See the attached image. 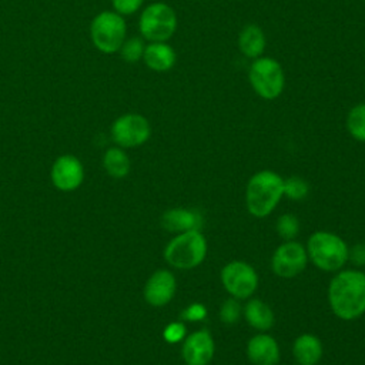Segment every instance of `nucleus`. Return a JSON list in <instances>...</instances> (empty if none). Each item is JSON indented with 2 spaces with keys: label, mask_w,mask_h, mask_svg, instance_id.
Wrapping results in <instances>:
<instances>
[{
  "label": "nucleus",
  "mask_w": 365,
  "mask_h": 365,
  "mask_svg": "<svg viewBox=\"0 0 365 365\" xmlns=\"http://www.w3.org/2000/svg\"><path fill=\"white\" fill-rule=\"evenodd\" d=\"M328 302L342 321L361 318L365 314V272L359 268L336 271L328 285Z\"/></svg>",
  "instance_id": "nucleus-1"
},
{
  "label": "nucleus",
  "mask_w": 365,
  "mask_h": 365,
  "mask_svg": "<svg viewBox=\"0 0 365 365\" xmlns=\"http://www.w3.org/2000/svg\"><path fill=\"white\" fill-rule=\"evenodd\" d=\"M284 197V178L272 170L252 174L245 185V207L255 218L268 217Z\"/></svg>",
  "instance_id": "nucleus-2"
},
{
  "label": "nucleus",
  "mask_w": 365,
  "mask_h": 365,
  "mask_svg": "<svg viewBox=\"0 0 365 365\" xmlns=\"http://www.w3.org/2000/svg\"><path fill=\"white\" fill-rule=\"evenodd\" d=\"M305 250L308 261L324 272H336L348 262V244L342 237L331 231L312 232L307 240Z\"/></svg>",
  "instance_id": "nucleus-3"
},
{
  "label": "nucleus",
  "mask_w": 365,
  "mask_h": 365,
  "mask_svg": "<svg viewBox=\"0 0 365 365\" xmlns=\"http://www.w3.org/2000/svg\"><path fill=\"white\" fill-rule=\"evenodd\" d=\"M208 244L201 230H190L175 234L164 248L165 262L181 271L194 269L207 257Z\"/></svg>",
  "instance_id": "nucleus-4"
},
{
  "label": "nucleus",
  "mask_w": 365,
  "mask_h": 365,
  "mask_svg": "<svg viewBox=\"0 0 365 365\" xmlns=\"http://www.w3.org/2000/svg\"><path fill=\"white\" fill-rule=\"evenodd\" d=\"M125 36V20L114 10H103L97 13L90 23V40L100 53H117L127 38Z\"/></svg>",
  "instance_id": "nucleus-5"
},
{
  "label": "nucleus",
  "mask_w": 365,
  "mask_h": 365,
  "mask_svg": "<svg viewBox=\"0 0 365 365\" xmlns=\"http://www.w3.org/2000/svg\"><path fill=\"white\" fill-rule=\"evenodd\" d=\"M138 30L148 41H167L177 30V14L165 3H151L140 14Z\"/></svg>",
  "instance_id": "nucleus-6"
},
{
  "label": "nucleus",
  "mask_w": 365,
  "mask_h": 365,
  "mask_svg": "<svg viewBox=\"0 0 365 365\" xmlns=\"http://www.w3.org/2000/svg\"><path fill=\"white\" fill-rule=\"evenodd\" d=\"M220 279L227 294L238 301L251 298L259 284L255 268L241 259L227 262L220 272Z\"/></svg>",
  "instance_id": "nucleus-7"
},
{
  "label": "nucleus",
  "mask_w": 365,
  "mask_h": 365,
  "mask_svg": "<svg viewBox=\"0 0 365 365\" xmlns=\"http://www.w3.org/2000/svg\"><path fill=\"white\" fill-rule=\"evenodd\" d=\"M250 83L254 91L265 98H277L285 84V77L281 64L271 57H259L250 67Z\"/></svg>",
  "instance_id": "nucleus-8"
},
{
  "label": "nucleus",
  "mask_w": 365,
  "mask_h": 365,
  "mask_svg": "<svg viewBox=\"0 0 365 365\" xmlns=\"http://www.w3.org/2000/svg\"><path fill=\"white\" fill-rule=\"evenodd\" d=\"M110 134L118 147L134 148L147 143L151 135V125L144 115L127 113L113 121Z\"/></svg>",
  "instance_id": "nucleus-9"
},
{
  "label": "nucleus",
  "mask_w": 365,
  "mask_h": 365,
  "mask_svg": "<svg viewBox=\"0 0 365 365\" xmlns=\"http://www.w3.org/2000/svg\"><path fill=\"white\" fill-rule=\"evenodd\" d=\"M308 264V254L305 245L295 240L284 241L279 244L271 257L272 272L284 279L299 275Z\"/></svg>",
  "instance_id": "nucleus-10"
},
{
  "label": "nucleus",
  "mask_w": 365,
  "mask_h": 365,
  "mask_svg": "<svg viewBox=\"0 0 365 365\" xmlns=\"http://www.w3.org/2000/svg\"><path fill=\"white\" fill-rule=\"evenodd\" d=\"M215 354V342L208 329H197L182 341L181 356L185 365H208Z\"/></svg>",
  "instance_id": "nucleus-11"
},
{
  "label": "nucleus",
  "mask_w": 365,
  "mask_h": 365,
  "mask_svg": "<svg viewBox=\"0 0 365 365\" xmlns=\"http://www.w3.org/2000/svg\"><path fill=\"white\" fill-rule=\"evenodd\" d=\"M51 182L60 191H74L84 180L81 161L73 154H63L51 165Z\"/></svg>",
  "instance_id": "nucleus-12"
},
{
  "label": "nucleus",
  "mask_w": 365,
  "mask_h": 365,
  "mask_svg": "<svg viewBox=\"0 0 365 365\" xmlns=\"http://www.w3.org/2000/svg\"><path fill=\"white\" fill-rule=\"evenodd\" d=\"M177 292V279L170 269L154 271L144 285V299L148 305L160 308L171 302Z\"/></svg>",
  "instance_id": "nucleus-13"
},
{
  "label": "nucleus",
  "mask_w": 365,
  "mask_h": 365,
  "mask_svg": "<svg viewBox=\"0 0 365 365\" xmlns=\"http://www.w3.org/2000/svg\"><path fill=\"white\" fill-rule=\"evenodd\" d=\"M245 351L247 358L252 365H278L281 358L278 341L267 332H259L251 336Z\"/></svg>",
  "instance_id": "nucleus-14"
},
{
  "label": "nucleus",
  "mask_w": 365,
  "mask_h": 365,
  "mask_svg": "<svg viewBox=\"0 0 365 365\" xmlns=\"http://www.w3.org/2000/svg\"><path fill=\"white\" fill-rule=\"evenodd\" d=\"M161 225L170 232H185L190 230H200L202 225V215L197 210L174 207L161 215Z\"/></svg>",
  "instance_id": "nucleus-15"
},
{
  "label": "nucleus",
  "mask_w": 365,
  "mask_h": 365,
  "mask_svg": "<svg viewBox=\"0 0 365 365\" xmlns=\"http://www.w3.org/2000/svg\"><path fill=\"white\" fill-rule=\"evenodd\" d=\"M324 355L322 341L309 332L301 334L292 344V356L298 365H317Z\"/></svg>",
  "instance_id": "nucleus-16"
},
{
  "label": "nucleus",
  "mask_w": 365,
  "mask_h": 365,
  "mask_svg": "<svg viewBox=\"0 0 365 365\" xmlns=\"http://www.w3.org/2000/svg\"><path fill=\"white\" fill-rule=\"evenodd\" d=\"M242 315L248 325L258 332H267L274 327L275 315L272 308L259 298H248L242 307Z\"/></svg>",
  "instance_id": "nucleus-17"
},
{
  "label": "nucleus",
  "mask_w": 365,
  "mask_h": 365,
  "mask_svg": "<svg viewBox=\"0 0 365 365\" xmlns=\"http://www.w3.org/2000/svg\"><path fill=\"white\" fill-rule=\"evenodd\" d=\"M143 61L153 71H168L177 61V54L165 41H150L145 44Z\"/></svg>",
  "instance_id": "nucleus-18"
},
{
  "label": "nucleus",
  "mask_w": 365,
  "mask_h": 365,
  "mask_svg": "<svg viewBox=\"0 0 365 365\" xmlns=\"http://www.w3.org/2000/svg\"><path fill=\"white\" fill-rule=\"evenodd\" d=\"M238 47L245 57H259L265 50L264 31L255 24L245 26L238 36Z\"/></svg>",
  "instance_id": "nucleus-19"
},
{
  "label": "nucleus",
  "mask_w": 365,
  "mask_h": 365,
  "mask_svg": "<svg viewBox=\"0 0 365 365\" xmlns=\"http://www.w3.org/2000/svg\"><path fill=\"white\" fill-rule=\"evenodd\" d=\"M103 167L113 178H124L130 173L131 161L124 148L115 145L106 150L103 155Z\"/></svg>",
  "instance_id": "nucleus-20"
},
{
  "label": "nucleus",
  "mask_w": 365,
  "mask_h": 365,
  "mask_svg": "<svg viewBox=\"0 0 365 365\" xmlns=\"http://www.w3.org/2000/svg\"><path fill=\"white\" fill-rule=\"evenodd\" d=\"M348 133L361 143H365V104L354 106L346 115Z\"/></svg>",
  "instance_id": "nucleus-21"
},
{
  "label": "nucleus",
  "mask_w": 365,
  "mask_h": 365,
  "mask_svg": "<svg viewBox=\"0 0 365 365\" xmlns=\"http://www.w3.org/2000/svg\"><path fill=\"white\" fill-rule=\"evenodd\" d=\"M275 230H277V234L284 241H289V240H295L298 237V234L301 231V224H299V220L294 214L285 212L278 217Z\"/></svg>",
  "instance_id": "nucleus-22"
},
{
  "label": "nucleus",
  "mask_w": 365,
  "mask_h": 365,
  "mask_svg": "<svg viewBox=\"0 0 365 365\" xmlns=\"http://www.w3.org/2000/svg\"><path fill=\"white\" fill-rule=\"evenodd\" d=\"M309 194L308 182L298 175H291L284 178V197L292 201H302Z\"/></svg>",
  "instance_id": "nucleus-23"
},
{
  "label": "nucleus",
  "mask_w": 365,
  "mask_h": 365,
  "mask_svg": "<svg viewBox=\"0 0 365 365\" xmlns=\"http://www.w3.org/2000/svg\"><path fill=\"white\" fill-rule=\"evenodd\" d=\"M144 48H145V43L143 41V38L140 37H130L125 38L124 43L121 44L118 53L121 56V58L127 63H137L140 60H143V54H144Z\"/></svg>",
  "instance_id": "nucleus-24"
},
{
  "label": "nucleus",
  "mask_w": 365,
  "mask_h": 365,
  "mask_svg": "<svg viewBox=\"0 0 365 365\" xmlns=\"http://www.w3.org/2000/svg\"><path fill=\"white\" fill-rule=\"evenodd\" d=\"M242 315V307L240 304L238 299L232 298V297H228L220 307V311H218V318L220 321L224 324V325H234L240 321Z\"/></svg>",
  "instance_id": "nucleus-25"
},
{
  "label": "nucleus",
  "mask_w": 365,
  "mask_h": 365,
  "mask_svg": "<svg viewBox=\"0 0 365 365\" xmlns=\"http://www.w3.org/2000/svg\"><path fill=\"white\" fill-rule=\"evenodd\" d=\"M187 334H188V331H187L184 321H173L164 328L163 338L168 344H178V342L184 341Z\"/></svg>",
  "instance_id": "nucleus-26"
},
{
  "label": "nucleus",
  "mask_w": 365,
  "mask_h": 365,
  "mask_svg": "<svg viewBox=\"0 0 365 365\" xmlns=\"http://www.w3.org/2000/svg\"><path fill=\"white\" fill-rule=\"evenodd\" d=\"M207 315H208V311L204 304L192 302L182 309L181 319L184 322H201L207 318Z\"/></svg>",
  "instance_id": "nucleus-27"
},
{
  "label": "nucleus",
  "mask_w": 365,
  "mask_h": 365,
  "mask_svg": "<svg viewBox=\"0 0 365 365\" xmlns=\"http://www.w3.org/2000/svg\"><path fill=\"white\" fill-rule=\"evenodd\" d=\"M144 0H111L113 10L118 14L124 16H131L135 11H138L143 6Z\"/></svg>",
  "instance_id": "nucleus-28"
},
{
  "label": "nucleus",
  "mask_w": 365,
  "mask_h": 365,
  "mask_svg": "<svg viewBox=\"0 0 365 365\" xmlns=\"http://www.w3.org/2000/svg\"><path fill=\"white\" fill-rule=\"evenodd\" d=\"M348 261H351L356 268L365 267V242H358L354 247H349Z\"/></svg>",
  "instance_id": "nucleus-29"
}]
</instances>
